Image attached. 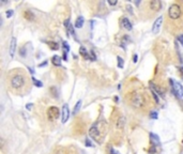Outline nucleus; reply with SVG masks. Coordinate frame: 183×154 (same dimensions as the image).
<instances>
[{"label": "nucleus", "mask_w": 183, "mask_h": 154, "mask_svg": "<svg viewBox=\"0 0 183 154\" xmlns=\"http://www.w3.org/2000/svg\"><path fill=\"white\" fill-rule=\"evenodd\" d=\"M26 82H27V80H26L25 75L23 73H16V74H14L11 77L10 85L12 87V89L20 91V90H23L25 88Z\"/></svg>", "instance_id": "1"}, {"label": "nucleus", "mask_w": 183, "mask_h": 154, "mask_svg": "<svg viewBox=\"0 0 183 154\" xmlns=\"http://www.w3.org/2000/svg\"><path fill=\"white\" fill-rule=\"evenodd\" d=\"M168 15L171 19H178L181 17V8L178 4H171L168 10Z\"/></svg>", "instance_id": "2"}, {"label": "nucleus", "mask_w": 183, "mask_h": 154, "mask_svg": "<svg viewBox=\"0 0 183 154\" xmlns=\"http://www.w3.org/2000/svg\"><path fill=\"white\" fill-rule=\"evenodd\" d=\"M131 102H132L133 106H135V107H137V108H140L145 105V98L142 96V94L135 93V94H133Z\"/></svg>", "instance_id": "3"}, {"label": "nucleus", "mask_w": 183, "mask_h": 154, "mask_svg": "<svg viewBox=\"0 0 183 154\" xmlns=\"http://www.w3.org/2000/svg\"><path fill=\"white\" fill-rule=\"evenodd\" d=\"M170 84L173 85V91L178 98H183V87L180 82H177L175 80H170Z\"/></svg>", "instance_id": "4"}, {"label": "nucleus", "mask_w": 183, "mask_h": 154, "mask_svg": "<svg viewBox=\"0 0 183 154\" xmlns=\"http://www.w3.org/2000/svg\"><path fill=\"white\" fill-rule=\"evenodd\" d=\"M47 115H48L49 120H56V119H58L59 115H60V110H59V108L56 107V106L51 107L48 110H47Z\"/></svg>", "instance_id": "5"}, {"label": "nucleus", "mask_w": 183, "mask_h": 154, "mask_svg": "<svg viewBox=\"0 0 183 154\" xmlns=\"http://www.w3.org/2000/svg\"><path fill=\"white\" fill-rule=\"evenodd\" d=\"M163 21H164L163 16H158V17L155 19V21L153 23V27H152L153 34H158V32H160L161 27H162V25H163Z\"/></svg>", "instance_id": "6"}, {"label": "nucleus", "mask_w": 183, "mask_h": 154, "mask_svg": "<svg viewBox=\"0 0 183 154\" xmlns=\"http://www.w3.org/2000/svg\"><path fill=\"white\" fill-rule=\"evenodd\" d=\"M70 118V109H69V106L64 104L62 106V110H61V121L62 123H65L66 121L69 120Z\"/></svg>", "instance_id": "7"}, {"label": "nucleus", "mask_w": 183, "mask_h": 154, "mask_svg": "<svg viewBox=\"0 0 183 154\" xmlns=\"http://www.w3.org/2000/svg\"><path fill=\"white\" fill-rule=\"evenodd\" d=\"M89 135H90V137H92V138H95V139H97L100 137V135H101V132H100V128L97 127V123L91 126V128L89 130Z\"/></svg>", "instance_id": "8"}, {"label": "nucleus", "mask_w": 183, "mask_h": 154, "mask_svg": "<svg viewBox=\"0 0 183 154\" xmlns=\"http://www.w3.org/2000/svg\"><path fill=\"white\" fill-rule=\"evenodd\" d=\"M15 51H16V38H14V36H13V38H11L10 48H9V53H10L11 58H13V57H14Z\"/></svg>", "instance_id": "9"}, {"label": "nucleus", "mask_w": 183, "mask_h": 154, "mask_svg": "<svg viewBox=\"0 0 183 154\" xmlns=\"http://www.w3.org/2000/svg\"><path fill=\"white\" fill-rule=\"evenodd\" d=\"M162 7V2H161L160 0H152L150 2V9L154 11H158Z\"/></svg>", "instance_id": "10"}, {"label": "nucleus", "mask_w": 183, "mask_h": 154, "mask_svg": "<svg viewBox=\"0 0 183 154\" xmlns=\"http://www.w3.org/2000/svg\"><path fill=\"white\" fill-rule=\"evenodd\" d=\"M122 26H123V28L126 29V30H132L133 26H132V23H131L130 21H129V18H123L122 19Z\"/></svg>", "instance_id": "11"}, {"label": "nucleus", "mask_w": 183, "mask_h": 154, "mask_svg": "<svg viewBox=\"0 0 183 154\" xmlns=\"http://www.w3.org/2000/svg\"><path fill=\"white\" fill-rule=\"evenodd\" d=\"M64 25H65L66 29H68V31H69L70 33H71L73 36H75V32H74L73 26H72V25H71V23H70V19H66V21H64Z\"/></svg>", "instance_id": "12"}, {"label": "nucleus", "mask_w": 183, "mask_h": 154, "mask_svg": "<svg viewBox=\"0 0 183 154\" xmlns=\"http://www.w3.org/2000/svg\"><path fill=\"white\" fill-rule=\"evenodd\" d=\"M51 63H53L55 67H61L60 56H54L53 58H51Z\"/></svg>", "instance_id": "13"}, {"label": "nucleus", "mask_w": 183, "mask_h": 154, "mask_svg": "<svg viewBox=\"0 0 183 154\" xmlns=\"http://www.w3.org/2000/svg\"><path fill=\"white\" fill-rule=\"evenodd\" d=\"M79 53H80V55L83 57H84L85 59H89L90 60V55H89V53L87 51V49L85 48L84 46H81L80 48H79Z\"/></svg>", "instance_id": "14"}, {"label": "nucleus", "mask_w": 183, "mask_h": 154, "mask_svg": "<svg viewBox=\"0 0 183 154\" xmlns=\"http://www.w3.org/2000/svg\"><path fill=\"white\" fill-rule=\"evenodd\" d=\"M83 25H84V17H83V16H78L76 21H75V27L80 29L81 27H83Z\"/></svg>", "instance_id": "15"}, {"label": "nucleus", "mask_w": 183, "mask_h": 154, "mask_svg": "<svg viewBox=\"0 0 183 154\" xmlns=\"http://www.w3.org/2000/svg\"><path fill=\"white\" fill-rule=\"evenodd\" d=\"M150 136H151V140H152L153 144H154L155 146H158V144H160V139H158V135H156V134L151 133Z\"/></svg>", "instance_id": "16"}, {"label": "nucleus", "mask_w": 183, "mask_h": 154, "mask_svg": "<svg viewBox=\"0 0 183 154\" xmlns=\"http://www.w3.org/2000/svg\"><path fill=\"white\" fill-rule=\"evenodd\" d=\"M81 104H83V102H81V101H78V102H77V104H76V105L74 106V109H73V115H76V113H78L79 110H80Z\"/></svg>", "instance_id": "17"}, {"label": "nucleus", "mask_w": 183, "mask_h": 154, "mask_svg": "<svg viewBox=\"0 0 183 154\" xmlns=\"http://www.w3.org/2000/svg\"><path fill=\"white\" fill-rule=\"evenodd\" d=\"M123 124H124V118L122 117L121 119H119V120H118L117 128H123Z\"/></svg>", "instance_id": "18"}, {"label": "nucleus", "mask_w": 183, "mask_h": 154, "mask_svg": "<svg viewBox=\"0 0 183 154\" xmlns=\"http://www.w3.org/2000/svg\"><path fill=\"white\" fill-rule=\"evenodd\" d=\"M117 60H118V67L120 69H123V67H124V61H123V59H122L121 57H118Z\"/></svg>", "instance_id": "19"}, {"label": "nucleus", "mask_w": 183, "mask_h": 154, "mask_svg": "<svg viewBox=\"0 0 183 154\" xmlns=\"http://www.w3.org/2000/svg\"><path fill=\"white\" fill-rule=\"evenodd\" d=\"M49 44V47H51V49H54V50H57V49L59 48V45L56 43V42H51Z\"/></svg>", "instance_id": "20"}, {"label": "nucleus", "mask_w": 183, "mask_h": 154, "mask_svg": "<svg viewBox=\"0 0 183 154\" xmlns=\"http://www.w3.org/2000/svg\"><path fill=\"white\" fill-rule=\"evenodd\" d=\"M32 81H33V84H34V86H36V87H42L43 86V84H42V81H40V80H38V79H36L34 77L32 78Z\"/></svg>", "instance_id": "21"}, {"label": "nucleus", "mask_w": 183, "mask_h": 154, "mask_svg": "<svg viewBox=\"0 0 183 154\" xmlns=\"http://www.w3.org/2000/svg\"><path fill=\"white\" fill-rule=\"evenodd\" d=\"M62 46H63V48H64V54L66 55L70 50V46L66 44V42H62Z\"/></svg>", "instance_id": "22"}, {"label": "nucleus", "mask_w": 183, "mask_h": 154, "mask_svg": "<svg viewBox=\"0 0 183 154\" xmlns=\"http://www.w3.org/2000/svg\"><path fill=\"white\" fill-rule=\"evenodd\" d=\"M19 55H20V56H22V57H23V58H25V57L27 56V50H25V46L20 48Z\"/></svg>", "instance_id": "23"}, {"label": "nucleus", "mask_w": 183, "mask_h": 154, "mask_svg": "<svg viewBox=\"0 0 183 154\" xmlns=\"http://www.w3.org/2000/svg\"><path fill=\"white\" fill-rule=\"evenodd\" d=\"M158 113L156 111H151V113H150V118L151 119H154V120H156L158 119Z\"/></svg>", "instance_id": "24"}, {"label": "nucleus", "mask_w": 183, "mask_h": 154, "mask_svg": "<svg viewBox=\"0 0 183 154\" xmlns=\"http://www.w3.org/2000/svg\"><path fill=\"white\" fill-rule=\"evenodd\" d=\"M152 93H153V96H154V98H155V102H156V103H160V100H158V95H156V94H158V93L155 92L154 90H152Z\"/></svg>", "instance_id": "25"}, {"label": "nucleus", "mask_w": 183, "mask_h": 154, "mask_svg": "<svg viewBox=\"0 0 183 154\" xmlns=\"http://www.w3.org/2000/svg\"><path fill=\"white\" fill-rule=\"evenodd\" d=\"M5 14H7V17H8V18L12 17V15H13V11H12V10L7 11V12H5Z\"/></svg>", "instance_id": "26"}, {"label": "nucleus", "mask_w": 183, "mask_h": 154, "mask_svg": "<svg viewBox=\"0 0 183 154\" xmlns=\"http://www.w3.org/2000/svg\"><path fill=\"white\" fill-rule=\"evenodd\" d=\"M95 58H97V57H95V55H94L93 51H90V60H91V61H93V60H95Z\"/></svg>", "instance_id": "27"}, {"label": "nucleus", "mask_w": 183, "mask_h": 154, "mask_svg": "<svg viewBox=\"0 0 183 154\" xmlns=\"http://www.w3.org/2000/svg\"><path fill=\"white\" fill-rule=\"evenodd\" d=\"M178 41L180 42L181 45H182V46H183V34H181V36H178Z\"/></svg>", "instance_id": "28"}, {"label": "nucleus", "mask_w": 183, "mask_h": 154, "mask_svg": "<svg viewBox=\"0 0 183 154\" xmlns=\"http://www.w3.org/2000/svg\"><path fill=\"white\" fill-rule=\"evenodd\" d=\"M137 61H138V56L135 54L134 56H133V62H134V63H136Z\"/></svg>", "instance_id": "29"}, {"label": "nucleus", "mask_w": 183, "mask_h": 154, "mask_svg": "<svg viewBox=\"0 0 183 154\" xmlns=\"http://www.w3.org/2000/svg\"><path fill=\"white\" fill-rule=\"evenodd\" d=\"M86 144H87V147H92V144L90 142L89 139H86Z\"/></svg>", "instance_id": "30"}, {"label": "nucleus", "mask_w": 183, "mask_h": 154, "mask_svg": "<svg viewBox=\"0 0 183 154\" xmlns=\"http://www.w3.org/2000/svg\"><path fill=\"white\" fill-rule=\"evenodd\" d=\"M32 106H33V104H28V105L26 106V108H27V109H28V110H31V108H32Z\"/></svg>", "instance_id": "31"}, {"label": "nucleus", "mask_w": 183, "mask_h": 154, "mask_svg": "<svg viewBox=\"0 0 183 154\" xmlns=\"http://www.w3.org/2000/svg\"><path fill=\"white\" fill-rule=\"evenodd\" d=\"M46 64H47V61L43 62V63H40V64H39V67H43V65H46Z\"/></svg>", "instance_id": "32"}, {"label": "nucleus", "mask_w": 183, "mask_h": 154, "mask_svg": "<svg viewBox=\"0 0 183 154\" xmlns=\"http://www.w3.org/2000/svg\"><path fill=\"white\" fill-rule=\"evenodd\" d=\"M108 3H109L110 5H115V4H117V2H116V1H114V2H112V1H108Z\"/></svg>", "instance_id": "33"}, {"label": "nucleus", "mask_w": 183, "mask_h": 154, "mask_svg": "<svg viewBox=\"0 0 183 154\" xmlns=\"http://www.w3.org/2000/svg\"><path fill=\"white\" fill-rule=\"evenodd\" d=\"M110 153H112V154H119V153H117V152H115L114 150H112V151H110Z\"/></svg>", "instance_id": "34"}]
</instances>
